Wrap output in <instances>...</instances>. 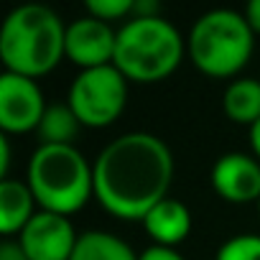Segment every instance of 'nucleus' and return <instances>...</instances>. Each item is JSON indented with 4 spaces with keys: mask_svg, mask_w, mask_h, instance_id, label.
Here are the masks:
<instances>
[{
    "mask_svg": "<svg viewBox=\"0 0 260 260\" xmlns=\"http://www.w3.org/2000/svg\"><path fill=\"white\" fill-rule=\"evenodd\" d=\"M92 169L100 207L117 219L143 222V217L169 197L176 161L164 138L133 130L112 138L97 153Z\"/></svg>",
    "mask_w": 260,
    "mask_h": 260,
    "instance_id": "obj_1",
    "label": "nucleus"
},
{
    "mask_svg": "<svg viewBox=\"0 0 260 260\" xmlns=\"http://www.w3.org/2000/svg\"><path fill=\"white\" fill-rule=\"evenodd\" d=\"M67 46V23L56 11L41 3L13 8L0 26V61L3 72L41 79L59 67Z\"/></svg>",
    "mask_w": 260,
    "mask_h": 260,
    "instance_id": "obj_2",
    "label": "nucleus"
},
{
    "mask_svg": "<svg viewBox=\"0 0 260 260\" xmlns=\"http://www.w3.org/2000/svg\"><path fill=\"white\" fill-rule=\"evenodd\" d=\"M186 56V39L181 31L158 18H130L117 28L115 67L127 82L156 84L171 77Z\"/></svg>",
    "mask_w": 260,
    "mask_h": 260,
    "instance_id": "obj_3",
    "label": "nucleus"
},
{
    "mask_svg": "<svg viewBox=\"0 0 260 260\" xmlns=\"http://www.w3.org/2000/svg\"><path fill=\"white\" fill-rule=\"evenodd\" d=\"M39 209L77 214L94 197V169L77 146H36L26 166Z\"/></svg>",
    "mask_w": 260,
    "mask_h": 260,
    "instance_id": "obj_4",
    "label": "nucleus"
},
{
    "mask_svg": "<svg viewBox=\"0 0 260 260\" xmlns=\"http://www.w3.org/2000/svg\"><path fill=\"white\" fill-rule=\"evenodd\" d=\"M255 51V34L232 8L202 13L186 34V56L197 72L212 79H237Z\"/></svg>",
    "mask_w": 260,
    "mask_h": 260,
    "instance_id": "obj_5",
    "label": "nucleus"
},
{
    "mask_svg": "<svg viewBox=\"0 0 260 260\" xmlns=\"http://www.w3.org/2000/svg\"><path fill=\"white\" fill-rule=\"evenodd\" d=\"M127 79L115 64L77 72L69 84L67 102L82 127H110L120 120L127 105Z\"/></svg>",
    "mask_w": 260,
    "mask_h": 260,
    "instance_id": "obj_6",
    "label": "nucleus"
},
{
    "mask_svg": "<svg viewBox=\"0 0 260 260\" xmlns=\"http://www.w3.org/2000/svg\"><path fill=\"white\" fill-rule=\"evenodd\" d=\"M46 105L44 89L36 79L13 72L0 74V130L6 136L36 133Z\"/></svg>",
    "mask_w": 260,
    "mask_h": 260,
    "instance_id": "obj_7",
    "label": "nucleus"
},
{
    "mask_svg": "<svg viewBox=\"0 0 260 260\" xmlns=\"http://www.w3.org/2000/svg\"><path fill=\"white\" fill-rule=\"evenodd\" d=\"M16 240L26 250L28 260H72L79 232L69 217L39 209Z\"/></svg>",
    "mask_w": 260,
    "mask_h": 260,
    "instance_id": "obj_8",
    "label": "nucleus"
},
{
    "mask_svg": "<svg viewBox=\"0 0 260 260\" xmlns=\"http://www.w3.org/2000/svg\"><path fill=\"white\" fill-rule=\"evenodd\" d=\"M115 46H117V31L92 16H79L72 23H67V61H72L79 72L107 67L115 61Z\"/></svg>",
    "mask_w": 260,
    "mask_h": 260,
    "instance_id": "obj_9",
    "label": "nucleus"
},
{
    "mask_svg": "<svg viewBox=\"0 0 260 260\" xmlns=\"http://www.w3.org/2000/svg\"><path fill=\"white\" fill-rule=\"evenodd\" d=\"M209 181L214 194L230 204L260 202V161L250 153H222L212 166Z\"/></svg>",
    "mask_w": 260,
    "mask_h": 260,
    "instance_id": "obj_10",
    "label": "nucleus"
},
{
    "mask_svg": "<svg viewBox=\"0 0 260 260\" xmlns=\"http://www.w3.org/2000/svg\"><path fill=\"white\" fill-rule=\"evenodd\" d=\"M143 230L153 240V245L176 247L191 232V212L181 199L166 197L143 217Z\"/></svg>",
    "mask_w": 260,
    "mask_h": 260,
    "instance_id": "obj_11",
    "label": "nucleus"
},
{
    "mask_svg": "<svg viewBox=\"0 0 260 260\" xmlns=\"http://www.w3.org/2000/svg\"><path fill=\"white\" fill-rule=\"evenodd\" d=\"M39 202L26 184V179H3L0 181V235L18 237L23 227L34 219Z\"/></svg>",
    "mask_w": 260,
    "mask_h": 260,
    "instance_id": "obj_12",
    "label": "nucleus"
},
{
    "mask_svg": "<svg viewBox=\"0 0 260 260\" xmlns=\"http://www.w3.org/2000/svg\"><path fill=\"white\" fill-rule=\"evenodd\" d=\"M222 110L235 125L252 127L260 120V79L237 77L224 87Z\"/></svg>",
    "mask_w": 260,
    "mask_h": 260,
    "instance_id": "obj_13",
    "label": "nucleus"
},
{
    "mask_svg": "<svg viewBox=\"0 0 260 260\" xmlns=\"http://www.w3.org/2000/svg\"><path fill=\"white\" fill-rule=\"evenodd\" d=\"M79 130H82V122L67 100L49 102L36 127V138H39V146H74Z\"/></svg>",
    "mask_w": 260,
    "mask_h": 260,
    "instance_id": "obj_14",
    "label": "nucleus"
},
{
    "mask_svg": "<svg viewBox=\"0 0 260 260\" xmlns=\"http://www.w3.org/2000/svg\"><path fill=\"white\" fill-rule=\"evenodd\" d=\"M141 252L130 247L127 240L105 232V230H87L79 235L72 260H138Z\"/></svg>",
    "mask_w": 260,
    "mask_h": 260,
    "instance_id": "obj_15",
    "label": "nucleus"
},
{
    "mask_svg": "<svg viewBox=\"0 0 260 260\" xmlns=\"http://www.w3.org/2000/svg\"><path fill=\"white\" fill-rule=\"evenodd\" d=\"M214 260H260V235L242 232L224 240L217 247Z\"/></svg>",
    "mask_w": 260,
    "mask_h": 260,
    "instance_id": "obj_16",
    "label": "nucleus"
},
{
    "mask_svg": "<svg viewBox=\"0 0 260 260\" xmlns=\"http://www.w3.org/2000/svg\"><path fill=\"white\" fill-rule=\"evenodd\" d=\"M133 6L136 0H87V16L92 18H100L105 23L112 26V21H130L133 18Z\"/></svg>",
    "mask_w": 260,
    "mask_h": 260,
    "instance_id": "obj_17",
    "label": "nucleus"
},
{
    "mask_svg": "<svg viewBox=\"0 0 260 260\" xmlns=\"http://www.w3.org/2000/svg\"><path fill=\"white\" fill-rule=\"evenodd\" d=\"M138 260H186L176 247H164V245H151L141 252Z\"/></svg>",
    "mask_w": 260,
    "mask_h": 260,
    "instance_id": "obj_18",
    "label": "nucleus"
},
{
    "mask_svg": "<svg viewBox=\"0 0 260 260\" xmlns=\"http://www.w3.org/2000/svg\"><path fill=\"white\" fill-rule=\"evenodd\" d=\"M0 260H28V255L16 237H3V242H0Z\"/></svg>",
    "mask_w": 260,
    "mask_h": 260,
    "instance_id": "obj_19",
    "label": "nucleus"
},
{
    "mask_svg": "<svg viewBox=\"0 0 260 260\" xmlns=\"http://www.w3.org/2000/svg\"><path fill=\"white\" fill-rule=\"evenodd\" d=\"M158 16H164L158 0H136L133 18H158Z\"/></svg>",
    "mask_w": 260,
    "mask_h": 260,
    "instance_id": "obj_20",
    "label": "nucleus"
},
{
    "mask_svg": "<svg viewBox=\"0 0 260 260\" xmlns=\"http://www.w3.org/2000/svg\"><path fill=\"white\" fill-rule=\"evenodd\" d=\"M11 171V141L6 133H0V181L8 179Z\"/></svg>",
    "mask_w": 260,
    "mask_h": 260,
    "instance_id": "obj_21",
    "label": "nucleus"
},
{
    "mask_svg": "<svg viewBox=\"0 0 260 260\" xmlns=\"http://www.w3.org/2000/svg\"><path fill=\"white\" fill-rule=\"evenodd\" d=\"M242 16H245V21L250 23L252 34L257 36V34H260V0H250V3L245 6V11H242Z\"/></svg>",
    "mask_w": 260,
    "mask_h": 260,
    "instance_id": "obj_22",
    "label": "nucleus"
},
{
    "mask_svg": "<svg viewBox=\"0 0 260 260\" xmlns=\"http://www.w3.org/2000/svg\"><path fill=\"white\" fill-rule=\"evenodd\" d=\"M247 136H250V148H252V156L260 161V120H257L252 127H247Z\"/></svg>",
    "mask_w": 260,
    "mask_h": 260,
    "instance_id": "obj_23",
    "label": "nucleus"
},
{
    "mask_svg": "<svg viewBox=\"0 0 260 260\" xmlns=\"http://www.w3.org/2000/svg\"><path fill=\"white\" fill-rule=\"evenodd\" d=\"M257 214H260V202H257Z\"/></svg>",
    "mask_w": 260,
    "mask_h": 260,
    "instance_id": "obj_24",
    "label": "nucleus"
}]
</instances>
